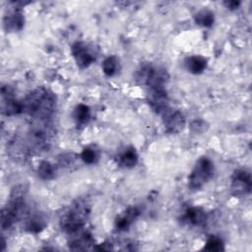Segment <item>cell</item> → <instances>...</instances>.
Listing matches in <instances>:
<instances>
[{"instance_id": "obj_15", "label": "cell", "mask_w": 252, "mask_h": 252, "mask_svg": "<svg viewBox=\"0 0 252 252\" xmlns=\"http://www.w3.org/2000/svg\"><path fill=\"white\" fill-rule=\"evenodd\" d=\"M186 69L192 74H201L207 67V60L200 55L187 57L185 60Z\"/></svg>"}, {"instance_id": "obj_12", "label": "cell", "mask_w": 252, "mask_h": 252, "mask_svg": "<svg viewBox=\"0 0 252 252\" xmlns=\"http://www.w3.org/2000/svg\"><path fill=\"white\" fill-rule=\"evenodd\" d=\"M140 215L139 210L136 207L128 208L122 215H120L115 220V227L118 231L127 230L133 221Z\"/></svg>"}, {"instance_id": "obj_3", "label": "cell", "mask_w": 252, "mask_h": 252, "mask_svg": "<svg viewBox=\"0 0 252 252\" xmlns=\"http://www.w3.org/2000/svg\"><path fill=\"white\" fill-rule=\"evenodd\" d=\"M88 209L85 204L77 203L64 213L60 219V225L62 229L69 233L75 234L83 229L88 218Z\"/></svg>"}, {"instance_id": "obj_10", "label": "cell", "mask_w": 252, "mask_h": 252, "mask_svg": "<svg viewBox=\"0 0 252 252\" xmlns=\"http://www.w3.org/2000/svg\"><path fill=\"white\" fill-rule=\"evenodd\" d=\"M72 54L77 65L82 69L89 67L95 60L83 42L77 41L72 45Z\"/></svg>"}, {"instance_id": "obj_21", "label": "cell", "mask_w": 252, "mask_h": 252, "mask_svg": "<svg viewBox=\"0 0 252 252\" xmlns=\"http://www.w3.org/2000/svg\"><path fill=\"white\" fill-rule=\"evenodd\" d=\"M194 20L197 25L209 28L214 24L215 17H214V13L211 12L210 10H202L194 16Z\"/></svg>"}, {"instance_id": "obj_25", "label": "cell", "mask_w": 252, "mask_h": 252, "mask_svg": "<svg viewBox=\"0 0 252 252\" xmlns=\"http://www.w3.org/2000/svg\"><path fill=\"white\" fill-rule=\"evenodd\" d=\"M224 5L229 9V10H235L239 7L240 2L239 1H225Z\"/></svg>"}, {"instance_id": "obj_6", "label": "cell", "mask_w": 252, "mask_h": 252, "mask_svg": "<svg viewBox=\"0 0 252 252\" xmlns=\"http://www.w3.org/2000/svg\"><path fill=\"white\" fill-rule=\"evenodd\" d=\"M1 110L6 116H14L23 113L22 101L14 97V92L9 86H3L1 89Z\"/></svg>"}, {"instance_id": "obj_24", "label": "cell", "mask_w": 252, "mask_h": 252, "mask_svg": "<svg viewBox=\"0 0 252 252\" xmlns=\"http://www.w3.org/2000/svg\"><path fill=\"white\" fill-rule=\"evenodd\" d=\"M191 129L193 132L195 133H202L204 131L207 130L208 126H207V123L204 121V120H201V119H196L194 120L192 123H191Z\"/></svg>"}, {"instance_id": "obj_14", "label": "cell", "mask_w": 252, "mask_h": 252, "mask_svg": "<svg viewBox=\"0 0 252 252\" xmlns=\"http://www.w3.org/2000/svg\"><path fill=\"white\" fill-rule=\"evenodd\" d=\"M94 242V238L89 232H82L81 230L75 234H72V239L69 242V246L72 250H86L89 249Z\"/></svg>"}, {"instance_id": "obj_13", "label": "cell", "mask_w": 252, "mask_h": 252, "mask_svg": "<svg viewBox=\"0 0 252 252\" xmlns=\"http://www.w3.org/2000/svg\"><path fill=\"white\" fill-rule=\"evenodd\" d=\"M207 216L203 209L198 207H191L186 210L182 217V221L190 225H201L206 221Z\"/></svg>"}, {"instance_id": "obj_16", "label": "cell", "mask_w": 252, "mask_h": 252, "mask_svg": "<svg viewBox=\"0 0 252 252\" xmlns=\"http://www.w3.org/2000/svg\"><path fill=\"white\" fill-rule=\"evenodd\" d=\"M45 225H46V221L43 219V217L40 216L39 214H35L26 220L25 227L30 232L37 233L41 231L45 227Z\"/></svg>"}, {"instance_id": "obj_2", "label": "cell", "mask_w": 252, "mask_h": 252, "mask_svg": "<svg viewBox=\"0 0 252 252\" xmlns=\"http://www.w3.org/2000/svg\"><path fill=\"white\" fill-rule=\"evenodd\" d=\"M28 213L23 190L15 188L11 193L9 203L1 212V227L3 230L10 228L16 221L24 218Z\"/></svg>"}, {"instance_id": "obj_18", "label": "cell", "mask_w": 252, "mask_h": 252, "mask_svg": "<svg viewBox=\"0 0 252 252\" xmlns=\"http://www.w3.org/2000/svg\"><path fill=\"white\" fill-rule=\"evenodd\" d=\"M37 174L41 179H52L56 175V167L49 161H42L37 167Z\"/></svg>"}, {"instance_id": "obj_7", "label": "cell", "mask_w": 252, "mask_h": 252, "mask_svg": "<svg viewBox=\"0 0 252 252\" xmlns=\"http://www.w3.org/2000/svg\"><path fill=\"white\" fill-rule=\"evenodd\" d=\"M252 181L250 172L245 169H237L231 178V191L235 196H243L251 191Z\"/></svg>"}, {"instance_id": "obj_17", "label": "cell", "mask_w": 252, "mask_h": 252, "mask_svg": "<svg viewBox=\"0 0 252 252\" xmlns=\"http://www.w3.org/2000/svg\"><path fill=\"white\" fill-rule=\"evenodd\" d=\"M119 164L123 167L131 168L137 164L138 155L134 148H127L120 156H119Z\"/></svg>"}, {"instance_id": "obj_19", "label": "cell", "mask_w": 252, "mask_h": 252, "mask_svg": "<svg viewBox=\"0 0 252 252\" xmlns=\"http://www.w3.org/2000/svg\"><path fill=\"white\" fill-rule=\"evenodd\" d=\"M101 67H102L103 73L106 76L111 77V76L115 75L116 72L119 69V59L116 56H114V55L108 56L102 62V66Z\"/></svg>"}, {"instance_id": "obj_1", "label": "cell", "mask_w": 252, "mask_h": 252, "mask_svg": "<svg viewBox=\"0 0 252 252\" xmlns=\"http://www.w3.org/2000/svg\"><path fill=\"white\" fill-rule=\"evenodd\" d=\"M55 95L44 88H37L31 92L22 101L23 112L31 115L34 120L49 121L56 104Z\"/></svg>"}, {"instance_id": "obj_9", "label": "cell", "mask_w": 252, "mask_h": 252, "mask_svg": "<svg viewBox=\"0 0 252 252\" xmlns=\"http://www.w3.org/2000/svg\"><path fill=\"white\" fill-rule=\"evenodd\" d=\"M148 102L152 109L159 114H162L168 107V99L164 89L151 90L148 94Z\"/></svg>"}, {"instance_id": "obj_5", "label": "cell", "mask_w": 252, "mask_h": 252, "mask_svg": "<svg viewBox=\"0 0 252 252\" xmlns=\"http://www.w3.org/2000/svg\"><path fill=\"white\" fill-rule=\"evenodd\" d=\"M215 167L213 161L203 157L198 159L189 175V187L191 190H199L214 175Z\"/></svg>"}, {"instance_id": "obj_8", "label": "cell", "mask_w": 252, "mask_h": 252, "mask_svg": "<svg viewBox=\"0 0 252 252\" xmlns=\"http://www.w3.org/2000/svg\"><path fill=\"white\" fill-rule=\"evenodd\" d=\"M162 120L165 131L169 134H176L181 132L185 127V118L183 114L178 110H172L167 108L162 113Z\"/></svg>"}, {"instance_id": "obj_20", "label": "cell", "mask_w": 252, "mask_h": 252, "mask_svg": "<svg viewBox=\"0 0 252 252\" xmlns=\"http://www.w3.org/2000/svg\"><path fill=\"white\" fill-rule=\"evenodd\" d=\"M91 117L90 107L86 104H78L74 110V118L78 125L86 124Z\"/></svg>"}, {"instance_id": "obj_4", "label": "cell", "mask_w": 252, "mask_h": 252, "mask_svg": "<svg viewBox=\"0 0 252 252\" xmlns=\"http://www.w3.org/2000/svg\"><path fill=\"white\" fill-rule=\"evenodd\" d=\"M167 80L168 74L166 70L149 64L141 66L136 73V81L141 85L148 86L150 90L164 89Z\"/></svg>"}, {"instance_id": "obj_11", "label": "cell", "mask_w": 252, "mask_h": 252, "mask_svg": "<svg viewBox=\"0 0 252 252\" xmlns=\"http://www.w3.org/2000/svg\"><path fill=\"white\" fill-rule=\"evenodd\" d=\"M4 29L9 32H19L24 28L25 18L20 8H15L4 17Z\"/></svg>"}, {"instance_id": "obj_23", "label": "cell", "mask_w": 252, "mask_h": 252, "mask_svg": "<svg viewBox=\"0 0 252 252\" xmlns=\"http://www.w3.org/2000/svg\"><path fill=\"white\" fill-rule=\"evenodd\" d=\"M81 158L83 159V161L85 163L88 164H93L94 162H96L97 158H98V154L97 151L94 150V148L91 147H87L83 150V152L81 153Z\"/></svg>"}, {"instance_id": "obj_22", "label": "cell", "mask_w": 252, "mask_h": 252, "mask_svg": "<svg viewBox=\"0 0 252 252\" xmlns=\"http://www.w3.org/2000/svg\"><path fill=\"white\" fill-rule=\"evenodd\" d=\"M223 248V242L222 240L216 236V235H212L206 242V245L204 247V250L207 251H211V252H219V251H222Z\"/></svg>"}]
</instances>
